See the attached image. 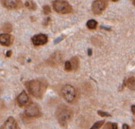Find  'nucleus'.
<instances>
[{
  "label": "nucleus",
  "instance_id": "nucleus-1",
  "mask_svg": "<svg viewBox=\"0 0 135 129\" xmlns=\"http://www.w3.org/2000/svg\"><path fill=\"white\" fill-rule=\"evenodd\" d=\"M26 87L32 96L37 98H41L46 90L47 84L40 80H32L26 83Z\"/></svg>",
  "mask_w": 135,
  "mask_h": 129
},
{
  "label": "nucleus",
  "instance_id": "nucleus-2",
  "mask_svg": "<svg viewBox=\"0 0 135 129\" xmlns=\"http://www.w3.org/2000/svg\"><path fill=\"white\" fill-rule=\"evenodd\" d=\"M73 116V112L70 107L62 105L56 110V117L58 123L62 126H66L70 120Z\"/></svg>",
  "mask_w": 135,
  "mask_h": 129
},
{
  "label": "nucleus",
  "instance_id": "nucleus-3",
  "mask_svg": "<svg viewBox=\"0 0 135 129\" xmlns=\"http://www.w3.org/2000/svg\"><path fill=\"white\" fill-rule=\"evenodd\" d=\"M53 8L57 13L66 14L73 11L72 6L66 0H54L53 2Z\"/></svg>",
  "mask_w": 135,
  "mask_h": 129
},
{
  "label": "nucleus",
  "instance_id": "nucleus-4",
  "mask_svg": "<svg viewBox=\"0 0 135 129\" xmlns=\"http://www.w3.org/2000/svg\"><path fill=\"white\" fill-rule=\"evenodd\" d=\"M62 94L67 102H73L76 97V90L70 85H65L62 89Z\"/></svg>",
  "mask_w": 135,
  "mask_h": 129
},
{
  "label": "nucleus",
  "instance_id": "nucleus-5",
  "mask_svg": "<svg viewBox=\"0 0 135 129\" xmlns=\"http://www.w3.org/2000/svg\"><path fill=\"white\" fill-rule=\"evenodd\" d=\"M106 0H95L92 6V10L94 14H100L107 7Z\"/></svg>",
  "mask_w": 135,
  "mask_h": 129
},
{
  "label": "nucleus",
  "instance_id": "nucleus-6",
  "mask_svg": "<svg viewBox=\"0 0 135 129\" xmlns=\"http://www.w3.org/2000/svg\"><path fill=\"white\" fill-rule=\"evenodd\" d=\"M25 115L28 117H38L40 116L39 106L35 103H31L25 109Z\"/></svg>",
  "mask_w": 135,
  "mask_h": 129
},
{
  "label": "nucleus",
  "instance_id": "nucleus-7",
  "mask_svg": "<svg viewBox=\"0 0 135 129\" xmlns=\"http://www.w3.org/2000/svg\"><path fill=\"white\" fill-rule=\"evenodd\" d=\"M63 61V57L60 52L56 51L47 60V63L51 66H58Z\"/></svg>",
  "mask_w": 135,
  "mask_h": 129
},
{
  "label": "nucleus",
  "instance_id": "nucleus-8",
  "mask_svg": "<svg viewBox=\"0 0 135 129\" xmlns=\"http://www.w3.org/2000/svg\"><path fill=\"white\" fill-rule=\"evenodd\" d=\"M32 41L34 45L40 46L44 45L47 42V37L45 34H38L36 35L32 38Z\"/></svg>",
  "mask_w": 135,
  "mask_h": 129
},
{
  "label": "nucleus",
  "instance_id": "nucleus-9",
  "mask_svg": "<svg viewBox=\"0 0 135 129\" xmlns=\"http://www.w3.org/2000/svg\"><path fill=\"white\" fill-rule=\"evenodd\" d=\"M2 4L9 10L17 9L21 6L20 0H2Z\"/></svg>",
  "mask_w": 135,
  "mask_h": 129
},
{
  "label": "nucleus",
  "instance_id": "nucleus-10",
  "mask_svg": "<svg viewBox=\"0 0 135 129\" xmlns=\"http://www.w3.org/2000/svg\"><path fill=\"white\" fill-rule=\"evenodd\" d=\"M2 129H18V127L17 125L15 120L13 117H9L7 120L5 122Z\"/></svg>",
  "mask_w": 135,
  "mask_h": 129
},
{
  "label": "nucleus",
  "instance_id": "nucleus-11",
  "mask_svg": "<svg viewBox=\"0 0 135 129\" xmlns=\"http://www.w3.org/2000/svg\"><path fill=\"white\" fill-rule=\"evenodd\" d=\"M13 39L10 35L7 33L0 34V44L4 46H9L12 44Z\"/></svg>",
  "mask_w": 135,
  "mask_h": 129
},
{
  "label": "nucleus",
  "instance_id": "nucleus-12",
  "mask_svg": "<svg viewBox=\"0 0 135 129\" xmlns=\"http://www.w3.org/2000/svg\"><path fill=\"white\" fill-rule=\"evenodd\" d=\"M17 101H18V105L20 106H25L28 104V97L25 91H23L22 93L18 95V98H17Z\"/></svg>",
  "mask_w": 135,
  "mask_h": 129
},
{
  "label": "nucleus",
  "instance_id": "nucleus-13",
  "mask_svg": "<svg viewBox=\"0 0 135 129\" xmlns=\"http://www.w3.org/2000/svg\"><path fill=\"white\" fill-rule=\"evenodd\" d=\"M70 63L71 64V68H72V70H73V71L77 70L78 67H79V60H78L77 57H73L70 61Z\"/></svg>",
  "mask_w": 135,
  "mask_h": 129
},
{
  "label": "nucleus",
  "instance_id": "nucleus-14",
  "mask_svg": "<svg viewBox=\"0 0 135 129\" xmlns=\"http://www.w3.org/2000/svg\"><path fill=\"white\" fill-rule=\"evenodd\" d=\"M126 85L129 87V89H130L131 90H134L135 89V78L134 77H130L127 79L126 81Z\"/></svg>",
  "mask_w": 135,
  "mask_h": 129
},
{
  "label": "nucleus",
  "instance_id": "nucleus-15",
  "mask_svg": "<svg viewBox=\"0 0 135 129\" xmlns=\"http://www.w3.org/2000/svg\"><path fill=\"white\" fill-rule=\"evenodd\" d=\"M25 6L28 9H29L31 10H36V5L34 2H32V0H28V1L25 2Z\"/></svg>",
  "mask_w": 135,
  "mask_h": 129
},
{
  "label": "nucleus",
  "instance_id": "nucleus-16",
  "mask_svg": "<svg viewBox=\"0 0 135 129\" xmlns=\"http://www.w3.org/2000/svg\"><path fill=\"white\" fill-rule=\"evenodd\" d=\"M86 25L89 29H95L97 26V22H96V21L91 19V20L88 21Z\"/></svg>",
  "mask_w": 135,
  "mask_h": 129
},
{
  "label": "nucleus",
  "instance_id": "nucleus-17",
  "mask_svg": "<svg viewBox=\"0 0 135 129\" xmlns=\"http://www.w3.org/2000/svg\"><path fill=\"white\" fill-rule=\"evenodd\" d=\"M2 30L6 33H9L12 31V25L10 23H6L2 26Z\"/></svg>",
  "mask_w": 135,
  "mask_h": 129
},
{
  "label": "nucleus",
  "instance_id": "nucleus-18",
  "mask_svg": "<svg viewBox=\"0 0 135 129\" xmlns=\"http://www.w3.org/2000/svg\"><path fill=\"white\" fill-rule=\"evenodd\" d=\"M104 129H118V125L115 123H108Z\"/></svg>",
  "mask_w": 135,
  "mask_h": 129
},
{
  "label": "nucleus",
  "instance_id": "nucleus-19",
  "mask_svg": "<svg viewBox=\"0 0 135 129\" xmlns=\"http://www.w3.org/2000/svg\"><path fill=\"white\" fill-rule=\"evenodd\" d=\"M104 120H100V121L96 122V123H95L93 124V126H92L90 129H99L101 128V126L104 124Z\"/></svg>",
  "mask_w": 135,
  "mask_h": 129
},
{
  "label": "nucleus",
  "instance_id": "nucleus-20",
  "mask_svg": "<svg viewBox=\"0 0 135 129\" xmlns=\"http://www.w3.org/2000/svg\"><path fill=\"white\" fill-rule=\"evenodd\" d=\"M43 10H44V14H51V8H50L49 6H44V7H43Z\"/></svg>",
  "mask_w": 135,
  "mask_h": 129
},
{
  "label": "nucleus",
  "instance_id": "nucleus-21",
  "mask_svg": "<svg viewBox=\"0 0 135 129\" xmlns=\"http://www.w3.org/2000/svg\"><path fill=\"white\" fill-rule=\"evenodd\" d=\"M65 70L66 71H70L72 70V68H71V64L70 63V61H67V62H66L65 63Z\"/></svg>",
  "mask_w": 135,
  "mask_h": 129
},
{
  "label": "nucleus",
  "instance_id": "nucleus-22",
  "mask_svg": "<svg viewBox=\"0 0 135 129\" xmlns=\"http://www.w3.org/2000/svg\"><path fill=\"white\" fill-rule=\"evenodd\" d=\"M98 114L100 116H111V115L109 113H108V112H103V111H98Z\"/></svg>",
  "mask_w": 135,
  "mask_h": 129
},
{
  "label": "nucleus",
  "instance_id": "nucleus-23",
  "mask_svg": "<svg viewBox=\"0 0 135 129\" xmlns=\"http://www.w3.org/2000/svg\"><path fill=\"white\" fill-rule=\"evenodd\" d=\"M63 38H64V36H62V37H58V38H57L55 41H54V43L55 44H58V42H60L62 40H63Z\"/></svg>",
  "mask_w": 135,
  "mask_h": 129
},
{
  "label": "nucleus",
  "instance_id": "nucleus-24",
  "mask_svg": "<svg viewBox=\"0 0 135 129\" xmlns=\"http://www.w3.org/2000/svg\"><path fill=\"white\" fill-rule=\"evenodd\" d=\"M122 129H130V127L127 125V124H123L122 126Z\"/></svg>",
  "mask_w": 135,
  "mask_h": 129
},
{
  "label": "nucleus",
  "instance_id": "nucleus-25",
  "mask_svg": "<svg viewBox=\"0 0 135 129\" xmlns=\"http://www.w3.org/2000/svg\"><path fill=\"white\" fill-rule=\"evenodd\" d=\"M134 109H135V106H134V105H132V112H133V114H135Z\"/></svg>",
  "mask_w": 135,
  "mask_h": 129
},
{
  "label": "nucleus",
  "instance_id": "nucleus-26",
  "mask_svg": "<svg viewBox=\"0 0 135 129\" xmlns=\"http://www.w3.org/2000/svg\"><path fill=\"white\" fill-rule=\"evenodd\" d=\"M10 55H11V51H7V53H6V56H10Z\"/></svg>",
  "mask_w": 135,
  "mask_h": 129
},
{
  "label": "nucleus",
  "instance_id": "nucleus-27",
  "mask_svg": "<svg viewBox=\"0 0 135 129\" xmlns=\"http://www.w3.org/2000/svg\"><path fill=\"white\" fill-rule=\"evenodd\" d=\"M88 51H89V53H88V54H89V55H92V50H91V49H89V50H88Z\"/></svg>",
  "mask_w": 135,
  "mask_h": 129
},
{
  "label": "nucleus",
  "instance_id": "nucleus-28",
  "mask_svg": "<svg viewBox=\"0 0 135 129\" xmlns=\"http://www.w3.org/2000/svg\"><path fill=\"white\" fill-rule=\"evenodd\" d=\"M112 1H113V2H117L118 0H112Z\"/></svg>",
  "mask_w": 135,
  "mask_h": 129
}]
</instances>
